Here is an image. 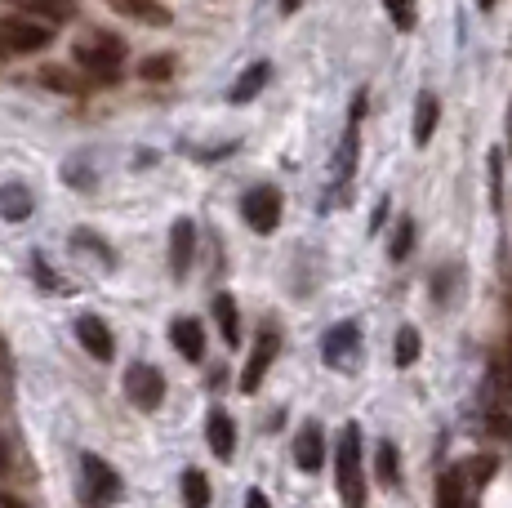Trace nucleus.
Returning a JSON list of instances; mask_svg holds the SVG:
<instances>
[{
    "label": "nucleus",
    "instance_id": "nucleus-16",
    "mask_svg": "<svg viewBox=\"0 0 512 508\" xmlns=\"http://www.w3.org/2000/svg\"><path fill=\"white\" fill-rule=\"evenodd\" d=\"M170 339H174V348H179L187 361H201V357H205V330H201V321H192V317L174 321V326H170Z\"/></svg>",
    "mask_w": 512,
    "mask_h": 508
},
{
    "label": "nucleus",
    "instance_id": "nucleus-31",
    "mask_svg": "<svg viewBox=\"0 0 512 508\" xmlns=\"http://www.w3.org/2000/svg\"><path fill=\"white\" fill-rule=\"evenodd\" d=\"M299 5H303V0H281V14H294Z\"/></svg>",
    "mask_w": 512,
    "mask_h": 508
},
{
    "label": "nucleus",
    "instance_id": "nucleus-28",
    "mask_svg": "<svg viewBox=\"0 0 512 508\" xmlns=\"http://www.w3.org/2000/svg\"><path fill=\"white\" fill-rule=\"evenodd\" d=\"M495 468H499V464H495L490 455H486V459H477V468H472V482H486V477L495 473Z\"/></svg>",
    "mask_w": 512,
    "mask_h": 508
},
{
    "label": "nucleus",
    "instance_id": "nucleus-13",
    "mask_svg": "<svg viewBox=\"0 0 512 508\" xmlns=\"http://www.w3.org/2000/svg\"><path fill=\"white\" fill-rule=\"evenodd\" d=\"M41 85H49V90H63V94H85V90H90V81H85V72L76 63H49V67H41Z\"/></svg>",
    "mask_w": 512,
    "mask_h": 508
},
{
    "label": "nucleus",
    "instance_id": "nucleus-9",
    "mask_svg": "<svg viewBox=\"0 0 512 508\" xmlns=\"http://www.w3.org/2000/svg\"><path fill=\"white\" fill-rule=\"evenodd\" d=\"M357 348H361V330L352 326V321H343V326H334L326 335V361L339 370L357 361Z\"/></svg>",
    "mask_w": 512,
    "mask_h": 508
},
{
    "label": "nucleus",
    "instance_id": "nucleus-33",
    "mask_svg": "<svg viewBox=\"0 0 512 508\" xmlns=\"http://www.w3.org/2000/svg\"><path fill=\"white\" fill-rule=\"evenodd\" d=\"M0 473H5V446H0Z\"/></svg>",
    "mask_w": 512,
    "mask_h": 508
},
{
    "label": "nucleus",
    "instance_id": "nucleus-3",
    "mask_svg": "<svg viewBox=\"0 0 512 508\" xmlns=\"http://www.w3.org/2000/svg\"><path fill=\"white\" fill-rule=\"evenodd\" d=\"M241 214H245V223H250L254 232H277V223H281V192L277 188H250L245 192V201H241Z\"/></svg>",
    "mask_w": 512,
    "mask_h": 508
},
{
    "label": "nucleus",
    "instance_id": "nucleus-15",
    "mask_svg": "<svg viewBox=\"0 0 512 508\" xmlns=\"http://www.w3.org/2000/svg\"><path fill=\"white\" fill-rule=\"evenodd\" d=\"M205 437H210V451L219 459H232L236 451V424L228 410H210V424H205Z\"/></svg>",
    "mask_w": 512,
    "mask_h": 508
},
{
    "label": "nucleus",
    "instance_id": "nucleus-25",
    "mask_svg": "<svg viewBox=\"0 0 512 508\" xmlns=\"http://www.w3.org/2000/svg\"><path fill=\"white\" fill-rule=\"evenodd\" d=\"M419 357V330L415 326H401L397 335V366H410Z\"/></svg>",
    "mask_w": 512,
    "mask_h": 508
},
{
    "label": "nucleus",
    "instance_id": "nucleus-21",
    "mask_svg": "<svg viewBox=\"0 0 512 508\" xmlns=\"http://www.w3.org/2000/svg\"><path fill=\"white\" fill-rule=\"evenodd\" d=\"M383 9H388V18H392V27H397V32H415V23H419V5H415V0H383Z\"/></svg>",
    "mask_w": 512,
    "mask_h": 508
},
{
    "label": "nucleus",
    "instance_id": "nucleus-27",
    "mask_svg": "<svg viewBox=\"0 0 512 508\" xmlns=\"http://www.w3.org/2000/svg\"><path fill=\"white\" fill-rule=\"evenodd\" d=\"M139 72L147 76V81H165V76L174 72V58H147V63L139 67Z\"/></svg>",
    "mask_w": 512,
    "mask_h": 508
},
{
    "label": "nucleus",
    "instance_id": "nucleus-26",
    "mask_svg": "<svg viewBox=\"0 0 512 508\" xmlns=\"http://www.w3.org/2000/svg\"><path fill=\"white\" fill-rule=\"evenodd\" d=\"M410 246H415V223H410V219H401L397 237H392V259H406Z\"/></svg>",
    "mask_w": 512,
    "mask_h": 508
},
{
    "label": "nucleus",
    "instance_id": "nucleus-2",
    "mask_svg": "<svg viewBox=\"0 0 512 508\" xmlns=\"http://www.w3.org/2000/svg\"><path fill=\"white\" fill-rule=\"evenodd\" d=\"M339 491H343V504L348 508H366V477H361V428L348 424L339 437Z\"/></svg>",
    "mask_w": 512,
    "mask_h": 508
},
{
    "label": "nucleus",
    "instance_id": "nucleus-4",
    "mask_svg": "<svg viewBox=\"0 0 512 508\" xmlns=\"http://www.w3.org/2000/svg\"><path fill=\"white\" fill-rule=\"evenodd\" d=\"M0 41H5V50L36 54L54 41V27L36 23V18H5V23H0Z\"/></svg>",
    "mask_w": 512,
    "mask_h": 508
},
{
    "label": "nucleus",
    "instance_id": "nucleus-6",
    "mask_svg": "<svg viewBox=\"0 0 512 508\" xmlns=\"http://www.w3.org/2000/svg\"><path fill=\"white\" fill-rule=\"evenodd\" d=\"M277 330H263L259 339H254V348H250V361H245V370H241V388L245 393H259V384H263V375H268V366L277 361Z\"/></svg>",
    "mask_w": 512,
    "mask_h": 508
},
{
    "label": "nucleus",
    "instance_id": "nucleus-32",
    "mask_svg": "<svg viewBox=\"0 0 512 508\" xmlns=\"http://www.w3.org/2000/svg\"><path fill=\"white\" fill-rule=\"evenodd\" d=\"M477 5H481V9H495V0H477Z\"/></svg>",
    "mask_w": 512,
    "mask_h": 508
},
{
    "label": "nucleus",
    "instance_id": "nucleus-12",
    "mask_svg": "<svg viewBox=\"0 0 512 508\" xmlns=\"http://www.w3.org/2000/svg\"><path fill=\"white\" fill-rule=\"evenodd\" d=\"M76 339H81V344L90 348V357H98V361H112V353H116L112 330H107L98 317H81V321H76Z\"/></svg>",
    "mask_w": 512,
    "mask_h": 508
},
{
    "label": "nucleus",
    "instance_id": "nucleus-19",
    "mask_svg": "<svg viewBox=\"0 0 512 508\" xmlns=\"http://www.w3.org/2000/svg\"><path fill=\"white\" fill-rule=\"evenodd\" d=\"M263 85H268V63H254V67H250V72H245V76H241V81H236V85H232V103H250V99H254V94H259V90H263Z\"/></svg>",
    "mask_w": 512,
    "mask_h": 508
},
{
    "label": "nucleus",
    "instance_id": "nucleus-17",
    "mask_svg": "<svg viewBox=\"0 0 512 508\" xmlns=\"http://www.w3.org/2000/svg\"><path fill=\"white\" fill-rule=\"evenodd\" d=\"M437 116H441V103L432 99V94H423L419 107H415V143L423 148V143L437 134Z\"/></svg>",
    "mask_w": 512,
    "mask_h": 508
},
{
    "label": "nucleus",
    "instance_id": "nucleus-10",
    "mask_svg": "<svg viewBox=\"0 0 512 508\" xmlns=\"http://www.w3.org/2000/svg\"><path fill=\"white\" fill-rule=\"evenodd\" d=\"M437 508H472V477L464 468H450L437 482Z\"/></svg>",
    "mask_w": 512,
    "mask_h": 508
},
{
    "label": "nucleus",
    "instance_id": "nucleus-29",
    "mask_svg": "<svg viewBox=\"0 0 512 508\" xmlns=\"http://www.w3.org/2000/svg\"><path fill=\"white\" fill-rule=\"evenodd\" d=\"M245 508H272V504H268V495H263V491H250V495H245Z\"/></svg>",
    "mask_w": 512,
    "mask_h": 508
},
{
    "label": "nucleus",
    "instance_id": "nucleus-30",
    "mask_svg": "<svg viewBox=\"0 0 512 508\" xmlns=\"http://www.w3.org/2000/svg\"><path fill=\"white\" fill-rule=\"evenodd\" d=\"M0 508H27V504L18 500V495H5V491H0Z\"/></svg>",
    "mask_w": 512,
    "mask_h": 508
},
{
    "label": "nucleus",
    "instance_id": "nucleus-11",
    "mask_svg": "<svg viewBox=\"0 0 512 508\" xmlns=\"http://www.w3.org/2000/svg\"><path fill=\"white\" fill-rule=\"evenodd\" d=\"M294 464H299L303 473H317V468L326 464V437H321L317 424H308L294 437Z\"/></svg>",
    "mask_w": 512,
    "mask_h": 508
},
{
    "label": "nucleus",
    "instance_id": "nucleus-14",
    "mask_svg": "<svg viewBox=\"0 0 512 508\" xmlns=\"http://www.w3.org/2000/svg\"><path fill=\"white\" fill-rule=\"evenodd\" d=\"M192 250H196V228L187 219H179L170 232V272L174 277H183V272L192 268Z\"/></svg>",
    "mask_w": 512,
    "mask_h": 508
},
{
    "label": "nucleus",
    "instance_id": "nucleus-18",
    "mask_svg": "<svg viewBox=\"0 0 512 508\" xmlns=\"http://www.w3.org/2000/svg\"><path fill=\"white\" fill-rule=\"evenodd\" d=\"M214 321H219L223 339H228V344L236 348V339H241V317H236L232 295H219V299H214Z\"/></svg>",
    "mask_w": 512,
    "mask_h": 508
},
{
    "label": "nucleus",
    "instance_id": "nucleus-22",
    "mask_svg": "<svg viewBox=\"0 0 512 508\" xmlns=\"http://www.w3.org/2000/svg\"><path fill=\"white\" fill-rule=\"evenodd\" d=\"M0 210H5V219H27V214H32V192L27 188H5L0 192Z\"/></svg>",
    "mask_w": 512,
    "mask_h": 508
},
{
    "label": "nucleus",
    "instance_id": "nucleus-5",
    "mask_svg": "<svg viewBox=\"0 0 512 508\" xmlns=\"http://www.w3.org/2000/svg\"><path fill=\"white\" fill-rule=\"evenodd\" d=\"M125 397H130L139 410H156L165 397V379L156 366H147V361H139V366L125 370Z\"/></svg>",
    "mask_w": 512,
    "mask_h": 508
},
{
    "label": "nucleus",
    "instance_id": "nucleus-23",
    "mask_svg": "<svg viewBox=\"0 0 512 508\" xmlns=\"http://www.w3.org/2000/svg\"><path fill=\"white\" fill-rule=\"evenodd\" d=\"M374 468H379V482L383 486H397L401 468H397V446L392 442H379V451H374Z\"/></svg>",
    "mask_w": 512,
    "mask_h": 508
},
{
    "label": "nucleus",
    "instance_id": "nucleus-34",
    "mask_svg": "<svg viewBox=\"0 0 512 508\" xmlns=\"http://www.w3.org/2000/svg\"><path fill=\"white\" fill-rule=\"evenodd\" d=\"M0 54H5V41H0Z\"/></svg>",
    "mask_w": 512,
    "mask_h": 508
},
{
    "label": "nucleus",
    "instance_id": "nucleus-24",
    "mask_svg": "<svg viewBox=\"0 0 512 508\" xmlns=\"http://www.w3.org/2000/svg\"><path fill=\"white\" fill-rule=\"evenodd\" d=\"M352 165H357V130H348V139H343L339 156H334V183H343L352 174Z\"/></svg>",
    "mask_w": 512,
    "mask_h": 508
},
{
    "label": "nucleus",
    "instance_id": "nucleus-7",
    "mask_svg": "<svg viewBox=\"0 0 512 508\" xmlns=\"http://www.w3.org/2000/svg\"><path fill=\"white\" fill-rule=\"evenodd\" d=\"M486 428L495 437H512V375H499L486 397Z\"/></svg>",
    "mask_w": 512,
    "mask_h": 508
},
{
    "label": "nucleus",
    "instance_id": "nucleus-20",
    "mask_svg": "<svg viewBox=\"0 0 512 508\" xmlns=\"http://www.w3.org/2000/svg\"><path fill=\"white\" fill-rule=\"evenodd\" d=\"M183 504L187 508H210V482H205V473H196V468L183 473Z\"/></svg>",
    "mask_w": 512,
    "mask_h": 508
},
{
    "label": "nucleus",
    "instance_id": "nucleus-8",
    "mask_svg": "<svg viewBox=\"0 0 512 508\" xmlns=\"http://www.w3.org/2000/svg\"><path fill=\"white\" fill-rule=\"evenodd\" d=\"M85 482H90L98 504H112L116 495H121V477H116V468L98 455H85Z\"/></svg>",
    "mask_w": 512,
    "mask_h": 508
},
{
    "label": "nucleus",
    "instance_id": "nucleus-1",
    "mask_svg": "<svg viewBox=\"0 0 512 508\" xmlns=\"http://www.w3.org/2000/svg\"><path fill=\"white\" fill-rule=\"evenodd\" d=\"M72 58L85 72V81L112 85V81H121V72H125V45L116 41V36H90V41L76 45Z\"/></svg>",
    "mask_w": 512,
    "mask_h": 508
}]
</instances>
